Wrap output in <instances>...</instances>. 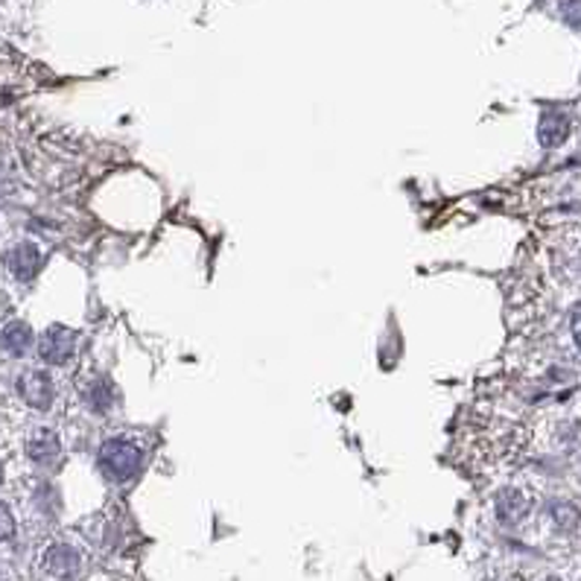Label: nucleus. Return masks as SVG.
Masks as SVG:
<instances>
[{
  "mask_svg": "<svg viewBox=\"0 0 581 581\" xmlns=\"http://www.w3.org/2000/svg\"><path fill=\"white\" fill-rule=\"evenodd\" d=\"M143 465V453L134 448L132 441L112 439L100 448V470L105 479H112L117 486H124L129 479L138 477Z\"/></svg>",
  "mask_w": 581,
  "mask_h": 581,
  "instance_id": "obj_1",
  "label": "nucleus"
},
{
  "mask_svg": "<svg viewBox=\"0 0 581 581\" xmlns=\"http://www.w3.org/2000/svg\"><path fill=\"white\" fill-rule=\"evenodd\" d=\"M74 343H77L74 331H67V327H62V324H53V327H48L44 336L39 339L41 360L50 362V365H62V362L70 360V353H74Z\"/></svg>",
  "mask_w": 581,
  "mask_h": 581,
  "instance_id": "obj_2",
  "label": "nucleus"
},
{
  "mask_svg": "<svg viewBox=\"0 0 581 581\" xmlns=\"http://www.w3.org/2000/svg\"><path fill=\"white\" fill-rule=\"evenodd\" d=\"M18 395L33 406V410H48L53 403V383L44 372H24L18 380Z\"/></svg>",
  "mask_w": 581,
  "mask_h": 581,
  "instance_id": "obj_3",
  "label": "nucleus"
},
{
  "mask_svg": "<svg viewBox=\"0 0 581 581\" xmlns=\"http://www.w3.org/2000/svg\"><path fill=\"white\" fill-rule=\"evenodd\" d=\"M7 267H10L12 277H18V281H29V277H36L41 267V251L33 243H18V246L10 248V255H7Z\"/></svg>",
  "mask_w": 581,
  "mask_h": 581,
  "instance_id": "obj_4",
  "label": "nucleus"
},
{
  "mask_svg": "<svg viewBox=\"0 0 581 581\" xmlns=\"http://www.w3.org/2000/svg\"><path fill=\"white\" fill-rule=\"evenodd\" d=\"M27 453L36 465H44V467L56 465L59 456H62V444H59L56 432H50V429H39V432L27 441Z\"/></svg>",
  "mask_w": 581,
  "mask_h": 581,
  "instance_id": "obj_5",
  "label": "nucleus"
},
{
  "mask_svg": "<svg viewBox=\"0 0 581 581\" xmlns=\"http://www.w3.org/2000/svg\"><path fill=\"white\" fill-rule=\"evenodd\" d=\"M44 567L56 579H74L79 572V555L70 546L59 543V546H50L48 555H44Z\"/></svg>",
  "mask_w": 581,
  "mask_h": 581,
  "instance_id": "obj_6",
  "label": "nucleus"
},
{
  "mask_svg": "<svg viewBox=\"0 0 581 581\" xmlns=\"http://www.w3.org/2000/svg\"><path fill=\"white\" fill-rule=\"evenodd\" d=\"M538 132H541L538 138H541L543 146H558V143H564L567 132H570V120L561 112H546Z\"/></svg>",
  "mask_w": 581,
  "mask_h": 581,
  "instance_id": "obj_7",
  "label": "nucleus"
},
{
  "mask_svg": "<svg viewBox=\"0 0 581 581\" xmlns=\"http://www.w3.org/2000/svg\"><path fill=\"white\" fill-rule=\"evenodd\" d=\"M0 345L7 348L10 353L21 357L33 348V331H29L24 322H12L3 334H0Z\"/></svg>",
  "mask_w": 581,
  "mask_h": 581,
  "instance_id": "obj_8",
  "label": "nucleus"
},
{
  "mask_svg": "<svg viewBox=\"0 0 581 581\" xmlns=\"http://www.w3.org/2000/svg\"><path fill=\"white\" fill-rule=\"evenodd\" d=\"M524 515V503H520V496L515 494V491H505L503 496H500V517L503 520H517V517Z\"/></svg>",
  "mask_w": 581,
  "mask_h": 581,
  "instance_id": "obj_9",
  "label": "nucleus"
},
{
  "mask_svg": "<svg viewBox=\"0 0 581 581\" xmlns=\"http://www.w3.org/2000/svg\"><path fill=\"white\" fill-rule=\"evenodd\" d=\"M15 538V517L7 505L0 503V543H10Z\"/></svg>",
  "mask_w": 581,
  "mask_h": 581,
  "instance_id": "obj_10",
  "label": "nucleus"
},
{
  "mask_svg": "<svg viewBox=\"0 0 581 581\" xmlns=\"http://www.w3.org/2000/svg\"><path fill=\"white\" fill-rule=\"evenodd\" d=\"M572 336H576V343L581 345V305L576 307V313H572Z\"/></svg>",
  "mask_w": 581,
  "mask_h": 581,
  "instance_id": "obj_11",
  "label": "nucleus"
},
{
  "mask_svg": "<svg viewBox=\"0 0 581 581\" xmlns=\"http://www.w3.org/2000/svg\"><path fill=\"white\" fill-rule=\"evenodd\" d=\"M0 477H3V467H0Z\"/></svg>",
  "mask_w": 581,
  "mask_h": 581,
  "instance_id": "obj_12",
  "label": "nucleus"
},
{
  "mask_svg": "<svg viewBox=\"0 0 581 581\" xmlns=\"http://www.w3.org/2000/svg\"><path fill=\"white\" fill-rule=\"evenodd\" d=\"M0 581H3V572H0Z\"/></svg>",
  "mask_w": 581,
  "mask_h": 581,
  "instance_id": "obj_13",
  "label": "nucleus"
},
{
  "mask_svg": "<svg viewBox=\"0 0 581 581\" xmlns=\"http://www.w3.org/2000/svg\"><path fill=\"white\" fill-rule=\"evenodd\" d=\"M546 581H558V579H546Z\"/></svg>",
  "mask_w": 581,
  "mask_h": 581,
  "instance_id": "obj_14",
  "label": "nucleus"
}]
</instances>
